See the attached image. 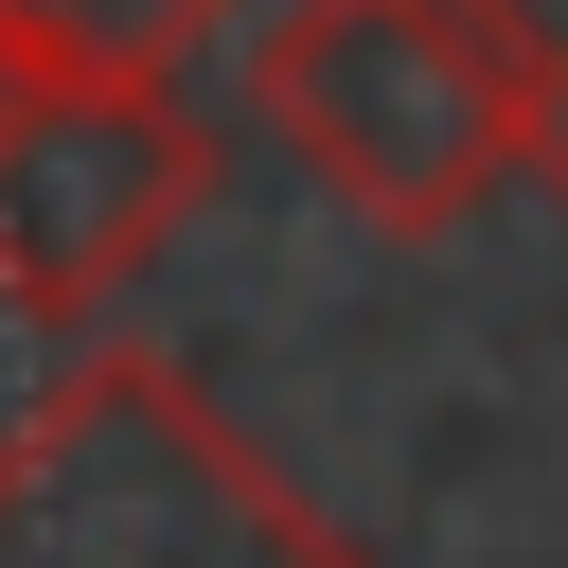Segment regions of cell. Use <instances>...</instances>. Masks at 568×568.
I'll use <instances>...</instances> for the list:
<instances>
[{"instance_id":"obj_5","label":"cell","mask_w":568,"mask_h":568,"mask_svg":"<svg viewBox=\"0 0 568 568\" xmlns=\"http://www.w3.org/2000/svg\"><path fill=\"white\" fill-rule=\"evenodd\" d=\"M550 36H568V0H550ZM550 195H568V124H550Z\"/></svg>"},{"instance_id":"obj_3","label":"cell","mask_w":568,"mask_h":568,"mask_svg":"<svg viewBox=\"0 0 568 568\" xmlns=\"http://www.w3.org/2000/svg\"><path fill=\"white\" fill-rule=\"evenodd\" d=\"M213 213V106L142 53H71L0 0V302L89 337Z\"/></svg>"},{"instance_id":"obj_1","label":"cell","mask_w":568,"mask_h":568,"mask_svg":"<svg viewBox=\"0 0 568 568\" xmlns=\"http://www.w3.org/2000/svg\"><path fill=\"white\" fill-rule=\"evenodd\" d=\"M231 53H248V124L408 248L550 178V124H568L550 0H248Z\"/></svg>"},{"instance_id":"obj_2","label":"cell","mask_w":568,"mask_h":568,"mask_svg":"<svg viewBox=\"0 0 568 568\" xmlns=\"http://www.w3.org/2000/svg\"><path fill=\"white\" fill-rule=\"evenodd\" d=\"M0 568H373L178 355H71L0 426Z\"/></svg>"},{"instance_id":"obj_4","label":"cell","mask_w":568,"mask_h":568,"mask_svg":"<svg viewBox=\"0 0 568 568\" xmlns=\"http://www.w3.org/2000/svg\"><path fill=\"white\" fill-rule=\"evenodd\" d=\"M36 36H71V53H142V71H178V53H213V36H248V0H18Z\"/></svg>"}]
</instances>
